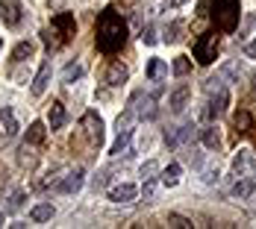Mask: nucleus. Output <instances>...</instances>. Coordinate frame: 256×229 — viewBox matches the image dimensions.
Returning <instances> with one entry per match:
<instances>
[{
	"label": "nucleus",
	"mask_w": 256,
	"mask_h": 229,
	"mask_svg": "<svg viewBox=\"0 0 256 229\" xmlns=\"http://www.w3.org/2000/svg\"><path fill=\"white\" fill-rule=\"evenodd\" d=\"M188 71H192V62H188V56H177V59H174V74H177V76H186Z\"/></svg>",
	"instance_id": "a878e982"
},
{
	"label": "nucleus",
	"mask_w": 256,
	"mask_h": 229,
	"mask_svg": "<svg viewBox=\"0 0 256 229\" xmlns=\"http://www.w3.org/2000/svg\"><path fill=\"white\" fill-rule=\"evenodd\" d=\"M3 224H6V218H3V215H0V227H3Z\"/></svg>",
	"instance_id": "58836bf2"
},
{
	"label": "nucleus",
	"mask_w": 256,
	"mask_h": 229,
	"mask_svg": "<svg viewBox=\"0 0 256 229\" xmlns=\"http://www.w3.org/2000/svg\"><path fill=\"white\" fill-rule=\"evenodd\" d=\"M188 100H192V88H188V85L182 82V85H177V88L171 91V97H168V103H171V112H174V115L186 112Z\"/></svg>",
	"instance_id": "9d476101"
},
{
	"label": "nucleus",
	"mask_w": 256,
	"mask_h": 229,
	"mask_svg": "<svg viewBox=\"0 0 256 229\" xmlns=\"http://www.w3.org/2000/svg\"><path fill=\"white\" fill-rule=\"evenodd\" d=\"M156 94H136L132 97V115L142 121H154L156 118Z\"/></svg>",
	"instance_id": "39448f33"
},
{
	"label": "nucleus",
	"mask_w": 256,
	"mask_h": 229,
	"mask_svg": "<svg viewBox=\"0 0 256 229\" xmlns=\"http://www.w3.org/2000/svg\"><path fill=\"white\" fill-rule=\"evenodd\" d=\"M106 177H109V174H98V177H94V191H98V188H103V185H106Z\"/></svg>",
	"instance_id": "e433bc0d"
},
{
	"label": "nucleus",
	"mask_w": 256,
	"mask_h": 229,
	"mask_svg": "<svg viewBox=\"0 0 256 229\" xmlns=\"http://www.w3.org/2000/svg\"><path fill=\"white\" fill-rule=\"evenodd\" d=\"M82 74H86V65H82V62H68V65L62 68V82H77Z\"/></svg>",
	"instance_id": "a211bd4d"
},
{
	"label": "nucleus",
	"mask_w": 256,
	"mask_h": 229,
	"mask_svg": "<svg viewBox=\"0 0 256 229\" xmlns=\"http://www.w3.org/2000/svg\"><path fill=\"white\" fill-rule=\"evenodd\" d=\"M0 18L6 26H18L24 18V6L21 0H0Z\"/></svg>",
	"instance_id": "423d86ee"
},
{
	"label": "nucleus",
	"mask_w": 256,
	"mask_h": 229,
	"mask_svg": "<svg viewBox=\"0 0 256 229\" xmlns=\"http://www.w3.org/2000/svg\"><path fill=\"white\" fill-rule=\"evenodd\" d=\"M180 177H182V168H180V165H168L159 179H162L165 188H174V185H180Z\"/></svg>",
	"instance_id": "6ab92c4d"
},
{
	"label": "nucleus",
	"mask_w": 256,
	"mask_h": 229,
	"mask_svg": "<svg viewBox=\"0 0 256 229\" xmlns=\"http://www.w3.org/2000/svg\"><path fill=\"white\" fill-rule=\"evenodd\" d=\"M256 194V179H236V185H232V197H238V200H248V197H254Z\"/></svg>",
	"instance_id": "dca6fc26"
},
{
	"label": "nucleus",
	"mask_w": 256,
	"mask_h": 229,
	"mask_svg": "<svg viewBox=\"0 0 256 229\" xmlns=\"http://www.w3.org/2000/svg\"><path fill=\"white\" fill-rule=\"evenodd\" d=\"M18 159H21V165H26V168H32V165H36V150H32V144H30V141H24V144H21Z\"/></svg>",
	"instance_id": "b1692460"
},
{
	"label": "nucleus",
	"mask_w": 256,
	"mask_h": 229,
	"mask_svg": "<svg viewBox=\"0 0 256 229\" xmlns=\"http://www.w3.org/2000/svg\"><path fill=\"white\" fill-rule=\"evenodd\" d=\"M82 182H86V171L82 168H74V171H68L62 182H59V194H77L80 188H82Z\"/></svg>",
	"instance_id": "6e6552de"
},
{
	"label": "nucleus",
	"mask_w": 256,
	"mask_h": 229,
	"mask_svg": "<svg viewBox=\"0 0 256 229\" xmlns=\"http://www.w3.org/2000/svg\"><path fill=\"white\" fill-rule=\"evenodd\" d=\"M124 38H127V26L121 21V15L106 9L98 18V47L103 53H115L124 47Z\"/></svg>",
	"instance_id": "f257e3e1"
},
{
	"label": "nucleus",
	"mask_w": 256,
	"mask_h": 229,
	"mask_svg": "<svg viewBox=\"0 0 256 229\" xmlns=\"http://www.w3.org/2000/svg\"><path fill=\"white\" fill-rule=\"evenodd\" d=\"M204 179L206 182H215V179H218V168H209V171L204 174Z\"/></svg>",
	"instance_id": "c9c22d12"
},
{
	"label": "nucleus",
	"mask_w": 256,
	"mask_h": 229,
	"mask_svg": "<svg viewBox=\"0 0 256 229\" xmlns=\"http://www.w3.org/2000/svg\"><path fill=\"white\" fill-rule=\"evenodd\" d=\"M254 88H256V74H254Z\"/></svg>",
	"instance_id": "ea45409f"
},
{
	"label": "nucleus",
	"mask_w": 256,
	"mask_h": 229,
	"mask_svg": "<svg viewBox=\"0 0 256 229\" xmlns=\"http://www.w3.org/2000/svg\"><path fill=\"white\" fill-rule=\"evenodd\" d=\"M53 215H56L53 203H36L30 209V221H32V224H44V221H50Z\"/></svg>",
	"instance_id": "2eb2a0df"
},
{
	"label": "nucleus",
	"mask_w": 256,
	"mask_h": 229,
	"mask_svg": "<svg viewBox=\"0 0 256 229\" xmlns=\"http://www.w3.org/2000/svg\"><path fill=\"white\" fill-rule=\"evenodd\" d=\"M194 59L200 62V65H209V62H215V56H218V35L215 32H204L198 41H194Z\"/></svg>",
	"instance_id": "20e7f679"
},
{
	"label": "nucleus",
	"mask_w": 256,
	"mask_h": 229,
	"mask_svg": "<svg viewBox=\"0 0 256 229\" xmlns=\"http://www.w3.org/2000/svg\"><path fill=\"white\" fill-rule=\"evenodd\" d=\"M165 74H168V65H165L162 59H150V62H148V79H150V82H162Z\"/></svg>",
	"instance_id": "f3484780"
},
{
	"label": "nucleus",
	"mask_w": 256,
	"mask_h": 229,
	"mask_svg": "<svg viewBox=\"0 0 256 229\" xmlns=\"http://www.w3.org/2000/svg\"><path fill=\"white\" fill-rule=\"evenodd\" d=\"M154 197H156V182L144 179V200H154Z\"/></svg>",
	"instance_id": "2f4dec72"
},
{
	"label": "nucleus",
	"mask_w": 256,
	"mask_h": 229,
	"mask_svg": "<svg viewBox=\"0 0 256 229\" xmlns=\"http://www.w3.org/2000/svg\"><path fill=\"white\" fill-rule=\"evenodd\" d=\"M65 121H68L65 106H62L59 100H53L50 109H48V124H50V129H62V127H65Z\"/></svg>",
	"instance_id": "f8f14e48"
},
{
	"label": "nucleus",
	"mask_w": 256,
	"mask_h": 229,
	"mask_svg": "<svg viewBox=\"0 0 256 229\" xmlns=\"http://www.w3.org/2000/svg\"><path fill=\"white\" fill-rule=\"evenodd\" d=\"M200 141H204V147H209V150H218V147H221V135H218L215 127L200 129Z\"/></svg>",
	"instance_id": "412c9836"
},
{
	"label": "nucleus",
	"mask_w": 256,
	"mask_h": 229,
	"mask_svg": "<svg viewBox=\"0 0 256 229\" xmlns=\"http://www.w3.org/2000/svg\"><path fill=\"white\" fill-rule=\"evenodd\" d=\"M82 127H86V135H88L92 144H100L103 141V121L94 112H86V115H82Z\"/></svg>",
	"instance_id": "1a4fd4ad"
},
{
	"label": "nucleus",
	"mask_w": 256,
	"mask_h": 229,
	"mask_svg": "<svg viewBox=\"0 0 256 229\" xmlns=\"http://www.w3.org/2000/svg\"><path fill=\"white\" fill-rule=\"evenodd\" d=\"M50 74H53L50 59H44V62L38 65V71H36V76H32V85H30V91H32L36 97H42V94L48 91V85H50Z\"/></svg>",
	"instance_id": "0eeeda50"
},
{
	"label": "nucleus",
	"mask_w": 256,
	"mask_h": 229,
	"mask_svg": "<svg viewBox=\"0 0 256 229\" xmlns=\"http://www.w3.org/2000/svg\"><path fill=\"white\" fill-rule=\"evenodd\" d=\"M254 168H256V162H254Z\"/></svg>",
	"instance_id": "79ce46f5"
},
{
	"label": "nucleus",
	"mask_w": 256,
	"mask_h": 229,
	"mask_svg": "<svg viewBox=\"0 0 256 229\" xmlns=\"http://www.w3.org/2000/svg\"><path fill=\"white\" fill-rule=\"evenodd\" d=\"M142 41H144V44H156V29L154 26H144V29H142Z\"/></svg>",
	"instance_id": "7c9ffc66"
},
{
	"label": "nucleus",
	"mask_w": 256,
	"mask_h": 229,
	"mask_svg": "<svg viewBox=\"0 0 256 229\" xmlns=\"http://www.w3.org/2000/svg\"><path fill=\"white\" fill-rule=\"evenodd\" d=\"M136 194H138V188H136L132 182H121V185L109 188V200H112V203H132Z\"/></svg>",
	"instance_id": "9b49d317"
},
{
	"label": "nucleus",
	"mask_w": 256,
	"mask_h": 229,
	"mask_svg": "<svg viewBox=\"0 0 256 229\" xmlns=\"http://www.w3.org/2000/svg\"><path fill=\"white\" fill-rule=\"evenodd\" d=\"M0 47H3V38H0Z\"/></svg>",
	"instance_id": "a19ab883"
},
{
	"label": "nucleus",
	"mask_w": 256,
	"mask_h": 229,
	"mask_svg": "<svg viewBox=\"0 0 256 229\" xmlns=\"http://www.w3.org/2000/svg\"><path fill=\"white\" fill-rule=\"evenodd\" d=\"M138 174H142V179H156V174H159V162H144L142 168H138Z\"/></svg>",
	"instance_id": "393cba45"
},
{
	"label": "nucleus",
	"mask_w": 256,
	"mask_h": 229,
	"mask_svg": "<svg viewBox=\"0 0 256 229\" xmlns=\"http://www.w3.org/2000/svg\"><path fill=\"white\" fill-rule=\"evenodd\" d=\"M186 159L198 168V165H200V153H198V147H188V150H186Z\"/></svg>",
	"instance_id": "473e14b6"
},
{
	"label": "nucleus",
	"mask_w": 256,
	"mask_h": 229,
	"mask_svg": "<svg viewBox=\"0 0 256 229\" xmlns=\"http://www.w3.org/2000/svg\"><path fill=\"white\" fill-rule=\"evenodd\" d=\"M244 168H248V156H244V150H238V156L232 159V171H236V177H242Z\"/></svg>",
	"instance_id": "c85d7f7f"
},
{
	"label": "nucleus",
	"mask_w": 256,
	"mask_h": 229,
	"mask_svg": "<svg viewBox=\"0 0 256 229\" xmlns=\"http://www.w3.org/2000/svg\"><path fill=\"white\" fill-rule=\"evenodd\" d=\"M32 53H36V44H32V41H21V44H15L12 59H15V62H24V59H30Z\"/></svg>",
	"instance_id": "4be33fe9"
},
{
	"label": "nucleus",
	"mask_w": 256,
	"mask_h": 229,
	"mask_svg": "<svg viewBox=\"0 0 256 229\" xmlns=\"http://www.w3.org/2000/svg\"><path fill=\"white\" fill-rule=\"evenodd\" d=\"M244 53H248L250 59H256V38H254V41H248V44H244Z\"/></svg>",
	"instance_id": "f704fd0d"
},
{
	"label": "nucleus",
	"mask_w": 256,
	"mask_h": 229,
	"mask_svg": "<svg viewBox=\"0 0 256 229\" xmlns=\"http://www.w3.org/2000/svg\"><path fill=\"white\" fill-rule=\"evenodd\" d=\"M0 124H3V135L6 138H15L18 135V121H15V115H12L9 106H0Z\"/></svg>",
	"instance_id": "ddd939ff"
},
{
	"label": "nucleus",
	"mask_w": 256,
	"mask_h": 229,
	"mask_svg": "<svg viewBox=\"0 0 256 229\" xmlns=\"http://www.w3.org/2000/svg\"><path fill=\"white\" fill-rule=\"evenodd\" d=\"M168 227H174V229H188V227H192V221H188V218H180V215H168Z\"/></svg>",
	"instance_id": "c756f323"
},
{
	"label": "nucleus",
	"mask_w": 256,
	"mask_h": 229,
	"mask_svg": "<svg viewBox=\"0 0 256 229\" xmlns=\"http://www.w3.org/2000/svg\"><path fill=\"white\" fill-rule=\"evenodd\" d=\"M130 135H132V129H118V138H115V144L109 147V156H121V153H127Z\"/></svg>",
	"instance_id": "aec40b11"
},
{
	"label": "nucleus",
	"mask_w": 256,
	"mask_h": 229,
	"mask_svg": "<svg viewBox=\"0 0 256 229\" xmlns=\"http://www.w3.org/2000/svg\"><path fill=\"white\" fill-rule=\"evenodd\" d=\"M206 91H209V103H206V118H221L230 106V91L224 88L221 79H206Z\"/></svg>",
	"instance_id": "f03ea898"
},
{
	"label": "nucleus",
	"mask_w": 256,
	"mask_h": 229,
	"mask_svg": "<svg viewBox=\"0 0 256 229\" xmlns=\"http://www.w3.org/2000/svg\"><path fill=\"white\" fill-rule=\"evenodd\" d=\"M236 132H250V115L248 112H238L236 115Z\"/></svg>",
	"instance_id": "cd10ccee"
},
{
	"label": "nucleus",
	"mask_w": 256,
	"mask_h": 229,
	"mask_svg": "<svg viewBox=\"0 0 256 229\" xmlns=\"http://www.w3.org/2000/svg\"><path fill=\"white\" fill-rule=\"evenodd\" d=\"M182 3H186V0H168V6H171V9H177V6H182Z\"/></svg>",
	"instance_id": "4c0bfd02"
},
{
	"label": "nucleus",
	"mask_w": 256,
	"mask_h": 229,
	"mask_svg": "<svg viewBox=\"0 0 256 229\" xmlns=\"http://www.w3.org/2000/svg\"><path fill=\"white\" fill-rule=\"evenodd\" d=\"M127 76H130L127 65L112 62V65H109V71H106V82H109V85H124V82H127Z\"/></svg>",
	"instance_id": "4468645a"
},
{
	"label": "nucleus",
	"mask_w": 256,
	"mask_h": 229,
	"mask_svg": "<svg viewBox=\"0 0 256 229\" xmlns=\"http://www.w3.org/2000/svg\"><path fill=\"white\" fill-rule=\"evenodd\" d=\"M26 141H30V144H42V141H44V124H42V121L30 124V129H26Z\"/></svg>",
	"instance_id": "5701e85b"
},
{
	"label": "nucleus",
	"mask_w": 256,
	"mask_h": 229,
	"mask_svg": "<svg viewBox=\"0 0 256 229\" xmlns=\"http://www.w3.org/2000/svg\"><path fill=\"white\" fill-rule=\"evenodd\" d=\"M21 200H24V194H21V191H15V194L9 197V209H21Z\"/></svg>",
	"instance_id": "72a5a7b5"
},
{
	"label": "nucleus",
	"mask_w": 256,
	"mask_h": 229,
	"mask_svg": "<svg viewBox=\"0 0 256 229\" xmlns=\"http://www.w3.org/2000/svg\"><path fill=\"white\" fill-rule=\"evenodd\" d=\"M180 32H182V24H180V21H174V24H171L168 29H165V41H168V44L180 41Z\"/></svg>",
	"instance_id": "bb28decb"
},
{
	"label": "nucleus",
	"mask_w": 256,
	"mask_h": 229,
	"mask_svg": "<svg viewBox=\"0 0 256 229\" xmlns=\"http://www.w3.org/2000/svg\"><path fill=\"white\" fill-rule=\"evenodd\" d=\"M215 26L224 29V32H232L236 24H238V0H215Z\"/></svg>",
	"instance_id": "7ed1b4c3"
}]
</instances>
